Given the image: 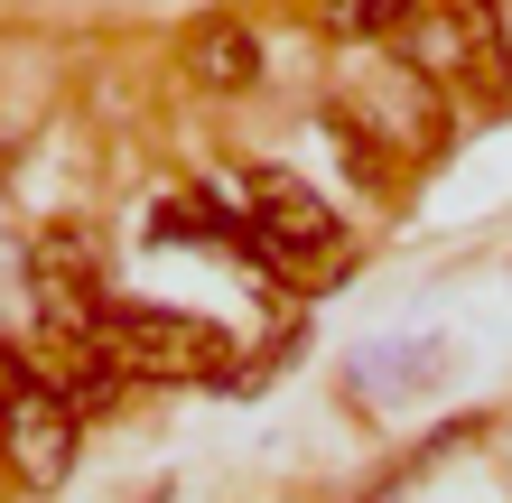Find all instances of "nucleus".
I'll list each match as a JSON object with an SVG mask.
<instances>
[{"mask_svg": "<svg viewBox=\"0 0 512 503\" xmlns=\"http://www.w3.org/2000/svg\"><path fill=\"white\" fill-rule=\"evenodd\" d=\"M205 205L233 224V252H252L261 280H280V289H336L345 280V224L308 187H289L280 168H215Z\"/></svg>", "mask_w": 512, "mask_h": 503, "instance_id": "1", "label": "nucleus"}, {"mask_svg": "<svg viewBox=\"0 0 512 503\" xmlns=\"http://www.w3.org/2000/svg\"><path fill=\"white\" fill-rule=\"evenodd\" d=\"M401 56L447 103H503L512 94V38L494 0H419L401 28Z\"/></svg>", "mask_w": 512, "mask_h": 503, "instance_id": "2", "label": "nucleus"}, {"mask_svg": "<svg viewBox=\"0 0 512 503\" xmlns=\"http://www.w3.org/2000/svg\"><path fill=\"white\" fill-rule=\"evenodd\" d=\"M336 122L364 140L382 168H419V159L447 140V94L410 66V56H382V66H364V75L345 84Z\"/></svg>", "mask_w": 512, "mask_h": 503, "instance_id": "3", "label": "nucleus"}, {"mask_svg": "<svg viewBox=\"0 0 512 503\" xmlns=\"http://www.w3.org/2000/svg\"><path fill=\"white\" fill-rule=\"evenodd\" d=\"M94 345L131 382H215L224 373V327H205L187 308H159V299H112Z\"/></svg>", "mask_w": 512, "mask_h": 503, "instance_id": "4", "label": "nucleus"}, {"mask_svg": "<svg viewBox=\"0 0 512 503\" xmlns=\"http://www.w3.org/2000/svg\"><path fill=\"white\" fill-rule=\"evenodd\" d=\"M75 438H84V420H75L66 382L28 373L19 392H10V410H0V466H10L28 494H56V485L75 476Z\"/></svg>", "mask_w": 512, "mask_h": 503, "instance_id": "5", "label": "nucleus"}, {"mask_svg": "<svg viewBox=\"0 0 512 503\" xmlns=\"http://www.w3.org/2000/svg\"><path fill=\"white\" fill-rule=\"evenodd\" d=\"M28 308H38V327H56L75 354L103 336V271L94 252H84V233H47L38 252H28Z\"/></svg>", "mask_w": 512, "mask_h": 503, "instance_id": "6", "label": "nucleus"}, {"mask_svg": "<svg viewBox=\"0 0 512 503\" xmlns=\"http://www.w3.org/2000/svg\"><path fill=\"white\" fill-rule=\"evenodd\" d=\"M187 84H205V94H252L261 84V28L233 19V10L196 19L187 28Z\"/></svg>", "mask_w": 512, "mask_h": 503, "instance_id": "7", "label": "nucleus"}, {"mask_svg": "<svg viewBox=\"0 0 512 503\" xmlns=\"http://www.w3.org/2000/svg\"><path fill=\"white\" fill-rule=\"evenodd\" d=\"M419 0H317V28L336 47H373V38H401Z\"/></svg>", "mask_w": 512, "mask_h": 503, "instance_id": "8", "label": "nucleus"}, {"mask_svg": "<svg viewBox=\"0 0 512 503\" xmlns=\"http://www.w3.org/2000/svg\"><path fill=\"white\" fill-rule=\"evenodd\" d=\"M19 382H28V354L0 336V410H10V392H19Z\"/></svg>", "mask_w": 512, "mask_h": 503, "instance_id": "9", "label": "nucleus"}]
</instances>
